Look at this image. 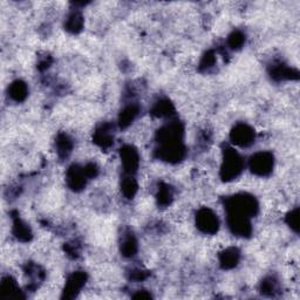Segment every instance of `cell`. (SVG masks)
<instances>
[{
    "label": "cell",
    "mask_w": 300,
    "mask_h": 300,
    "mask_svg": "<svg viewBox=\"0 0 300 300\" xmlns=\"http://www.w3.org/2000/svg\"><path fill=\"white\" fill-rule=\"evenodd\" d=\"M242 169V161L238 154L233 150L226 151L225 156L224 167H223V176L224 177H235L239 174Z\"/></svg>",
    "instance_id": "cell-1"
},
{
    "label": "cell",
    "mask_w": 300,
    "mask_h": 300,
    "mask_svg": "<svg viewBox=\"0 0 300 300\" xmlns=\"http://www.w3.org/2000/svg\"><path fill=\"white\" fill-rule=\"evenodd\" d=\"M252 137H253V133H252V130L248 125H239L232 134L233 142L241 146L250 145L252 142Z\"/></svg>",
    "instance_id": "cell-4"
},
{
    "label": "cell",
    "mask_w": 300,
    "mask_h": 300,
    "mask_svg": "<svg viewBox=\"0 0 300 300\" xmlns=\"http://www.w3.org/2000/svg\"><path fill=\"white\" fill-rule=\"evenodd\" d=\"M272 163V156L268 154V152H260L257 154L251 160V168L252 172L259 174V175H265L271 170Z\"/></svg>",
    "instance_id": "cell-2"
},
{
    "label": "cell",
    "mask_w": 300,
    "mask_h": 300,
    "mask_svg": "<svg viewBox=\"0 0 300 300\" xmlns=\"http://www.w3.org/2000/svg\"><path fill=\"white\" fill-rule=\"evenodd\" d=\"M197 223L204 232H215L218 227L217 217L210 210H202L197 216Z\"/></svg>",
    "instance_id": "cell-3"
},
{
    "label": "cell",
    "mask_w": 300,
    "mask_h": 300,
    "mask_svg": "<svg viewBox=\"0 0 300 300\" xmlns=\"http://www.w3.org/2000/svg\"><path fill=\"white\" fill-rule=\"evenodd\" d=\"M238 259V253H237L235 249H231V250H227L226 252H224L223 258H222V263L225 268H229V266H233Z\"/></svg>",
    "instance_id": "cell-7"
},
{
    "label": "cell",
    "mask_w": 300,
    "mask_h": 300,
    "mask_svg": "<svg viewBox=\"0 0 300 300\" xmlns=\"http://www.w3.org/2000/svg\"><path fill=\"white\" fill-rule=\"evenodd\" d=\"M11 97L14 98L16 100H23L26 97V86L23 82L13 83V86L11 87Z\"/></svg>",
    "instance_id": "cell-6"
},
{
    "label": "cell",
    "mask_w": 300,
    "mask_h": 300,
    "mask_svg": "<svg viewBox=\"0 0 300 300\" xmlns=\"http://www.w3.org/2000/svg\"><path fill=\"white\" fill-rule=\"evenodd\" d=\"M122 158H124V164L125 167V169L131 172L134 170V168H136L137 166V155L135 152V150H133L130 147L125 148L122 152Z\"/></svg>",
    "instance_id": "cell-5"
},
{
    "label": "cell",
    "mask_w": 300,
    "mask_h": 300,
    "mask_svg": "<svg viewBox=\"0 0 300 300\" xmlns=\"http://www.w3.org/2000/svg\"><path fill=\"white\" fill-rule=\"evenodd\" d=\"M243 40H244V39H243L242 34H239V33H235V34L230 38V44H231V46H233V47L239 46V45H242Z\"/></svg>",
    "instance_id": "cell-8"
}]
</instances>
